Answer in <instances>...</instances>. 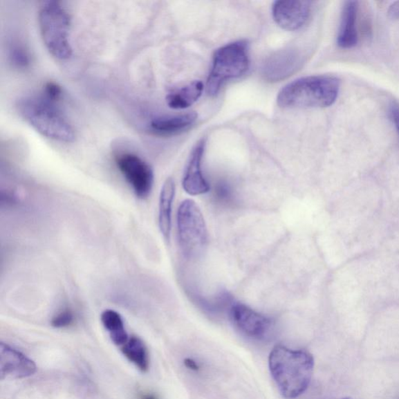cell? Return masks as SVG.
I'll return each mask as SVG.
<instances>
[{
	"mask_svg": "<svg viewBox=\"0 0 399 399\" xmlns=\"http://www.w3.org/2000/svg\"><path fill=\"white\" fill-rule=\"evenodd\" d=\"M304 62V55L298 47L282 49L272 55L263 64V75L269 82H279L297 71Z\"/></svg>",
	"mask_w": 399,
	"mask_h": 399,
	"instance_id": "obj_8",
	"label": "cell"
},
{
	"mask_svg": "<svg viewBox=\"0 0 399 399\" xmlns=\"http://www.w3.org/2000/svg\"><path fill=\"white\" fill-rule=\"evenodd\" d=\"M249 64L247 42L239 41L219 48L214 53L212 70L207 79V93L216 95L225 82L244 75Z\"/></svg>",
	"mask_w": 399,
	"mask_h": 399,
	"instance_id": "obj_6",
	"label": "cell"
},
{
	"mask_svg": "<svg viewBox=\"0 0 399 399\" xmlns=\"http://www.w3.org/2000/svg\"><path fill=\"white\" fill-rule=\"evenodd\" d=\"M312 355L276 346L269 355V369L282 396L295 398L308 389L314 372Z\"/></svg>",
	"mask_w": 399,
	"mask_h": 399,
	"instance_id": "obj_1",
	"label": "cell"
},
{
	"mask_svg": "<svg viewBox=\"0 0 399 399\" xmlns=\"http://www.w3.org/2000/svg\"><path fill=\"white\" fill-rule=\"evenodd\" d=\"M122 353L138 369L146 372L149 368V358L142 340L138 337H129L128 341L122 347Z\"/></svg>",
	"mask_w": 399,
	"mask_h": 399,
	"instance_id": "obj_18",
	"label": "cell"
},
{
	"mask_svg": "<svg viewBox=\"0 0 399 399\" xmlns=\"http://www.w3.org/2000/svg\"><path fill=\"white\" fill-rule=\"evenodd\" d=\"M101 321L111 340L116 346H124L129 337L125 329L124 321L119 313L113 310L102 312Z\"/></svg>",
	"mask_w": 399,
	"mask_h": 399,
	"instance_id": "obj_17",
	"label": "cell"
},
{
	"mask_svg": "<svg viewBox=\"0 0 399 399\" xmlns=\"http://www.w3.org/2000/svg\"><path fill=\"white\" fill-rule=\"evenodd\" d=\"M340 90V80L334 76L318 75L299 78L279 92L281 108H324L335 102Z\"/></svg>",
	"mask_w": 399,
	"mask_h": 399,
	"instance_id": "obj_2",
	"label": "cell"
},
{
	"mask_svg": "<svg viewBox=\"0 0 399 399\" xmlns=\"http://www.w3.org/2000/svg\"><path fill=\"white\" fill-rule=\"evenodd\" d=\"M35 371L34 361L7 344H0V376L2 380L28 378L33 375Z\"/></svg>",
	"mask_w": 399,
	"mask_h": 399,
	"instance_id": "obj_11",
	"label": "cell"
},
{
	"mask_svg": "<svg viewBox=\"0 0 399 399\" xmlns=\"http://www.w3.org/2000/svg\"><path fill=\"white\" fill-rule=\"evenodd\" d=\"M176 194L175 182L168 178L163 184L159 196L158 225L165 239L169 241L171 227V211Z\"/></svg>",
	"mask_w": 399,
	"mask_h": 399,
	"instance_id": "obj_15",
	"label": "cell"
},
{
	"mask_svg": "<svg viewBox=\"0 0 399 399\" xmlns=\"http://www.w3.org/2000/svg\"><path fill=\"white\" fill-rule=\"evenodd\" d=\"M310 1L302 0H281L276 1L272 7L275 21L281 28L296 30L308 22L311 13Z\"/></svg>",
	"mask_w": 399,
	"mask_h": 399,
	"instance_id": "obj_9",
	"label": "cell"
},
{
	"mask_svg": "<svg viewBox=\"0 0 399 399\" xmlns=\"http://www.w3.org/2000/svg\"><path fill=\"white\" fill-rule=\"evenodd\" d=\"M43 41L54 57L69 59L72 48L69 39L71 19L68 13L57 1L43 2L39 13Z\"/></svg>",
	"mask_w": 399,
	"mask_h": 399,
	"instance_id": "obj_4",
	"label": "cell"
},
{
	"mask_svg": "<svg viewBox=\"0 0 399 399\" xmlns=\"http://www.w3.org/2000/svg\"><path fill=\"white\" fill-rule=\"evenodd\" d=\"M388 14L391 19H398L399 18V1L393 3L390 6Z\"/></svg>",
	"mask_w": 399,
	"mask_h": 399,
	"instance_id": "obj_24",
	"label": "cell"
},
{
	"mask_svg": "<svg viewBox=\"0 0 399 399\" xmlns=\"http://www.w3.org/2000/svg\"><path fill=\"white\" fill-rule=\"evenodd\" d=\"M391 118L394 122L399 137V104L392 102L390 106Z\"/></svg>",
	"mask_w": 399,
	"mask_h": 399,
	"instance_id": "obj_23",
	"label": "cell"
},
{
	"mask_svg": "<svg viewBox=\"0 0 399 399\" xmlns=\"http://www.w3.org/2000/svg\"><path fill=\"white\" fill-rule=\"evenodd\" d=\"M203 90V83L200 81L193 82L180 89L171 92L167 97V105L174 109H187L199 100Z\"/></svg>",
	"mask_w": 399,
	"mask_h": 399,
	"instance_id": "obj_16",
	"label": "cell"
},
{
	"mask_svg": "<svg viewBox=\"0 0 399 399\" xmlns=\"http://www.w3.org/2000/svg\"><path fill=\"white\" fill-rule=\"evenodd\" d=\"M75 322V316L70 310H65L53 318L52 326L57 328L70 326Z\"/></svg>",
	"mask_w": 399,
	"mask_h": 399,
	"instance_id": "obj_20",
	"label": "cell"
},
{
	"mask_svg": "<svg viewBox=\"0 0 399 399\" xmlns=\"http://www.w3.org/2000/svg\"><path fill=\"white\" fill-rule=\"evenodd\" d=\"M230 315L233 323L239 331L255 339L265 337L272 326V322L269 318L243 304H233Z\"/></svg>",
	"mask_w": 399,
	"mask_h": 399,
	"instance_id": "obj_10",
	"label": "cell"
},
{
	"mask_svg": "<svg viewBox=\"0 0 399 399\" xmlns=\"http://www.w3.org/2000/svg\"><path fill=\"white\" fill-rule=\"evenodd\" d=\"M196 119L198 114L196 113L159 116L151 120L149 128L152 133L158 136H173L187 131Z\"/></svg>",
	"mask_w": 399,
	"mask_h": 399,
	"instance_id": "obj_14",
	"label": "cell"
},
{
	"mask_svg": "<svg viewBox=\"0 0 399 399\" xmlns=\"http://www.w3.org/2000/svg\"><path fill=\"white\" fill-rule=\"evenodd\" d=\"M45 97L53 102L59 101L62 96L63 90L55 82H48L45 86Z\"/></svg>",
	"mask_w": 399,
	"mask_h": 399,
	"instance_id": "obj_21",
	"label": "cell"
},
{
	"mask_svg": "<svg viewBox=\"0 0 399 399\" xmlns=\"http://www.w3.org/2000/svg\"><path fill=\"white\" fill-rule=\"evenodd\" d=\"M214 195L222 202H229L232 199L231 189L228 184L223 182L218 184Z\"/></svg>",
	"mask_w": 399,
	"mask_h": 399,
	"instance_id": "obj_22",
	"label": "cell"
},
{
	"mask_svg": "<svg viewBox=\"0 0 399 399\" xmlns=\"http://www.w3.org/2000/svg\"><path fill=\"white\" fill-rule=\"evenodd\" d=\"M177 230L184 257L195 259L203 253L207 243V227L203 214L193 200L180 204L177 212Z\"/></svg>",
	"mask_w": 399,
	"mask_h": 399,
	"instance_id": "obj_5",
	"label": "cell"
},
{
	"mask_svg": "<svg viewBox=\"0 0 399 399\" xmlns=\"http://www.w3.org/2000/svg\"><path fill=\"white\" fill-rule=\"evenodd\" d=\"M184 365H185L188 368V369L194 371L199 370L198 364H196V362L192 359L187 358L184 360Z\"/></svg>",
	"mask_w": 399,
	"mask_h": 399,
	"instance_id": "obj_25",
	"label": "cell"
},
{
	"mask_svg": "<svg viewBox=\"0 0 399 399\" xmlns=\"http://www.w3.org/2000/svg\"><path fill=\"white\" fill-rule=\"evenodd\" d=\"M12 62L19 67H27L30 64V57L27 49L21 45H15L10 49Z\"/></svg>",
	"mask_w": 399,
	"mask_h": 399,
	"instance_id": "obj_19",
	"label": "cell"
},
{
	"mask_svg": "<svg viewBox=\"0 0 399 399\" xmlns=\"http://www.w3.org/2000/svg\"><path fill=\"white\" fill-rule=\"evenodd\" d=\"M20 114L42 136L71 143L75 132L64 114L46 97L28 96L18 102Z\"/></svg>",
	"mask_w": 399,
	"mask_h": 399,
	"instance_id": "obj_3",
	"label": "cell"
},
{
	"mask_svg": "<svg viewBox=\"0 0 399 399\" xmlns=\"http://www.w3.org/2000/svg\"><path fill=\"white\" fill-rule=\"evenodd\" d=\"M205 149V140L202 139L195 146L190 156L183 179V187L192 196L205 194L210 192V184L202 173L201 162Z\"/></svg>",
	"mask_w": 399,
	"mask_h": 399,
	"instance_id": "obj_12",
	"label": "cell"
},
{
	"mask_svg": "<svg viewBox=\"0 0 399 399\" xmlns=\"http://www.w3.org/2000/svg\"><path fill=\"white\" fill-rule=\"evenodd\" d=\"M115 164L135 195L145 199L151 192L154 184V173L150 165L142 158L131 152L121 153L115 156Z\"/></svg>",
	"mask_w": 399,
	"mask_h": 399,
	"instance_id": "obj_7",
	"label": "cell"
},
{
	"mask_svg": "<svg viewBox=\"0 0 399 399\" xmlns=\"http://www.w3.org/2000/svg\"><path fill=\"white\" fill-rule=\"evenodd\" d=\"M358 13L357 1L349 0L344 4L337 38V46L342 48H352L358 45L359 39L357 28Z\"/></svg>",
	"mask_w": 399,
	"mask_h": 399,
	"instance_id": "obj_13",
	"label": "cell"
},
{
	"mask_svg": "<svg viewBox=\"0 0 399 399\" xmlns=\"http://www.w3.org/2000/svg\"><path fill=\"white\" fill-rule=\"evenodd\" d=\"M143 399H156V398L152 396H147Z\"/></svg>",
	"mask_w": 399,
	"mask_h": 399,
	"instance_id": "obj_26",
	"label": "cell"
}]
</instances>
